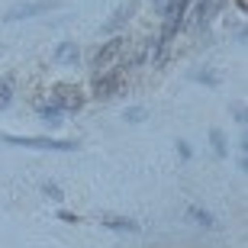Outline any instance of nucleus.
I'll return each mask as SVG.
<instances>
[{"label":"nucleus","mask_w":248,"mask_h":248,"mask_svg":"<svg viewBox=\"0 0 248 248\" xmlns=\"http://www.w3.org/2000/svg\"><path fill=\"white\" fill-rule=\"evenodd\" d=\"M3 142L23 148H46V152H74L78 142H55V139H23V136H3Z\"/></svg>","instance_id":"f257e3e1"},{"label":"nucleus","mask_w":248,"mask_h":248,"mask_svg":"<svg viewBox=\"0 0 248 248\" xmlns=\"http://www.w3.org/2000/svg\"><path fill=\"white\" fill-rule=\"evenodd\" d=\"M58 0H36V3H19V7H13L7 13V19H29L36 16V13H46V10H52Z\"/></svg>","instance_id":"f03ea898"},{"label":"nucleus","mask_w":248,"mask_h":248,"mask_svg":"<svg viewBox=\"0 0 248 248\" xmlns=\"http://www.w3.org/2000/svg\"><path fill=\"white\" fill-rule=\"evenodd\" d=\"M219 7H222V0H200V7L193 10V16H190V26H206L219 13Z\"/></svg>","instance_id":"7ed1b4c3"},{"label":"nucleus","mask_w":248,"mask_h":248,"mask_svg":"<svg viewBox=\"0 0 248 248\" xmlns=\"http://www.w3.org/2000/svg\"><path fill=\"white\" fill-rule=\"evenodd\" d=\"M55 107H58L62 113H64V110H78V107H81V93L71 91L68 84H62V87L55 91Z\"/></svg>","instance_id":"20e7f679"},{"label":"nucleus","mask_w":248,"mask_h":248,"mask_svg":"<svg viewBox=\"0 0 248 248\" xmlns=\"http://www.w3.org/2000/svg\"><path fill=\"white\" fill-rule=\"evenodd\" d=\"M120 48H123V42H120V39H113V42H107V46H103L100 52H97L93 64H107L110 58H116V52H120Z\"/></svg>","instance_id":"39448f33"},{"label":"nucleus","mask_w":248,"mask_h":248,"mask_svg":"<svg viewBox=\"0 0 248 248\" xmlns=\"http://www.w3.org/2000/svg\"><path fill=\"white\" fill-rule=\"evenodd\" d=\"M132 10H136V3H126V7H123L120 13H116V16H113L110 23H107V26H103V32H113V29H120L123 23H126V19L132 16Z\"/></svg>","instance_id":"423d86ee"},{"label":"nucleus","mask_w":248,"mask_h":248,"mask_svg":"<svg viewBox=\"0 0 248 248\" xmlns=\"http://www.w3.org/2000/svg\"><path fill=\"white\" fill-rule=\"evenodd\" d=\"M55 58H58V62H68V64H74V62H78V46H71V42H64V46H58V48H55Z\"/></svg>","instance_id":"0eeeda50"},{"label":"nucleus","mask_w":248,"mask_h":248,"mask_svg":"<svg viewBox=\"0 0 248 248\" xmlns=\"http://www.w3.org/2000/svg\"><path fill=\"white\" fill-rule=\"evenodd\" d=\"M116 87H120V78L113 74V78H103V81L97 84V93H100V97H110V93L116 91Z\"/></svg>","instance_id":"6e6552de"},{"label":"nucleus","mask_w":248,"mask_h":248,"mask_svg":"<svg viewBox=\"0 0 248 248\" xmlns=\"http://www.w3.org/2000/svg\"><path fill=\"white\" fill-rule=\"evenodd\" d=\"M210 142H213V148H216V155L226 158V136H222L219 129H213V132H210Z\"/></svg>","instance_id":"1a4fd4ad"},{"label":"nucleus","mask_w":248,"mask_h":248,"mask_svg":"<svg viewBox=\"0 0 248 248\" xmlns=\"http://www.w3.org/2000/svg\"><path fill=\"white\" fill-rule=\"evenodd\" d=\"M187 216H190V219H197L200 226H213V216L206 210H200V206H190V210H187Z\"/></svg>","instance_id":"9d476101"},{"label":"nucleus","mask_w":248,"mask_h":248,"mask_svg":"<svg viewBox=\"0 0 248 248\" xmlns=\"http://www.w3.org/2000/svg\"><path fill=\"white\" fill-rule=\"evenodd\" d=\"M103 226H110V229H123V232H136L139 229L132 219H103Z\"/></svg>","instance_id":"9b49d317"},{"label":"nucleus","mask_w":248,"mask_h":248,"mask_svg":"<svg viewBox=\"0 0 248 248\" xmlns=\"http://www.w3.org/2000/svg\"><path fill=\"white\" fill-rule=\"evenodd\" d=\"M39 116L48 120V123H58V120H62V110H58L55 103H48V107H39Z\"/></svg>","instance_id":"f8f14e48"},{"label":"nucleus","mask_w":248,"mask_h":248,"mask_svg":"<svg viewBox=\"0 0 248 248\" xmlns=\"http://www.w3.org/2000/svg\"><path fill=\"white\" fill-rule=\"evenodd\" d=\"M126 120L129 123H142L145 120V110H126Z\"/></svg>","instance_id":"ddd939ff"},{"label":"nucleus","mask_w":248,"mask_h":248,"mask_svg":"<svg viewBox=\"0 0 248 248\" xmlns=\"http://www.w3.org/2000/svg\"><path fill=\"white\" fill-rule=\"evenodd\" d=\"M42 190H46V197H52V200H62V190H58L55 184H42Z\"/></svg>","instance_id":"4468645a"},{"label":"nucleus","mask_w":248,"mask_h":248,"mask_svg":"<svg viewBox=\"0 0 248 248\" xmlns=\"http://www.w3.org/2000/svg\"><path fill=\"white\" fill-rule=\"evenodd\" d=\"M177 155H181V158H190V145H187V142H177Z\"/></svg>","instance_id":"2eb2a0df"},{"label":"nucleus","mask_w":248,"mask_h":248,"mask_svg":"<svg viewBox=\"0 0 248 248\" xmlns=\"http://www.w3.org/2000/svg\"><path fill=\"white\" fill-rule=\"evenodd\" d=\"M7 100H10V87H7V84H0V107H3Z\"/></svg>","instance_id":"dca6fc26"},{"label":"nucleus","mask_w":248,"mask_h":248,"mask_svg":"<svg viewBox=\"0 0 248 248\" xmlns=\"http://www.w3.org/2000/svg\"><path fill=\"white\" fill-rule=\"evenodd\" d=\"M197 78H200L203 84H216V78H213V74H206V71H203V74H197Z\"/></svg>","instance_id":"f3484780"}]
</instances>
